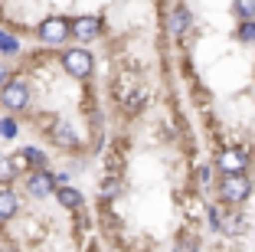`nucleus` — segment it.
I'll use <instances>...</instances> for the list:
<instances>
[{
	"instance_id": "a211bd4d",
	"label": "nucleus",
	"mask_w": 255,
	"mask_h": 252,
	"mask_svg": "<svg viewBox=\"0 0 255 252\" xmlns=\"http://www.w3.org/2000/svg\"><path fill=\"white\" fill-rule=\"evenodd\" d=\"M0 52H3V56H13V52H20V43H16V36H3L0 39Z\"/></svg>"
},
{
	"instance_id": "6ab92c4d",
	"label": "nucleus",
	"mask_w": 255,
	"mask_h": 252,
	"mask_svg": "<svg viewBox=\"0 0 255 252\" xmlns=\"http://www.w3.org/2000/svg\"><path fill=\"white\" fill-rule=\"evenodd\" d=\"M196 249H200V239H183V246L177 252H196Z\"/></svg>"
},
{
	"instance_id": "aec40b11",
	"label": "nucleus",
	"mask_w": 255,
	"mask_h": 252,
	"mask_svg": "<svg viewBox=\"0 0 255 252\" xmlns=\"http://www.w3.org/2000/svg\"><path fill=\"white\" fill-rule=\"evenodd\" d=\"M7 79H10V69H7V62L0 59V85H3V82H7Z\"/></svg>"
},
{
	"instance_id": "423d86ee",
	"label": "nucleus",
	"mask_w": 255,
	"mask_h": 252,
	"mask_svg": "<svg viewBox=\"0 0 255 252\" xmlns=\"http://www.w3.org/2000/svg\"><path fill=\"white\" fill-rule=\"evenodd\" d=\"M98 33H102V20L92 13H82V16H75V20H69V36L79 39V43H92Z\"/></svg>"
},
{
	"instance_id": "2eb2a0df",
	"label": "nucleus",
	"mask_w": 255,
	"mask_h": 252,
	"mask_svg": "<svg viewBox=\"0 0 255 252\" xmlns=\"http://www.w3.org/2000/svg\"><path fill=\"white\" fill-rule=\"evenodd\" d=\"M236 13L239 20H255V0H236Z\"/></svg>"
},
{
	"instance_id": "6e6552de",
	"label": "nucleus",
	"mask_w": 255,
	"mask_h": 252,
	"mask_svg": "<svg viewBox=\"0 0 255 252\" xmlns=\"http://www.w3.org/2000/svg\"><path fill=\"white\" fill-rule=\"evenodd\" d=\"M16 210H20V200H16L13 187H10V184H0V223L13 220Z\"/></svg>"
},
{
	"instance_id": "412c9836",
	"label": "nucleus",
	"mask_w": 255,
	"mask_h": 252,
	"mask_svg": "<svg viewBox=\"0 0 255 252\" xmlns=\"http://www.w3.org/2000/svg\"><path fill=\"white\" fill-rule=\"evenodd\" d=\"M3 36H7V30H3V26H0V39H3Z\"/></svg>"
},
{
	"instance_id": "f3484780",
	"label": "nucleus",
	"mask_w": 255,
	"mask_h": 252,
	"mask_svg": "<svg viewBox=\"0 0 255 252\" xmlns=\"http://www.w3.org/2000/svg\"><path fill=\"white\" fill-rule=\"evenodd\" d=\"M13 177H16V171L10 164V157H0V184H10Z\"/></svg>"
},
{
	"instance_id": "0eeeda50",
	"label": "nucleus",
	"mask_w": 255,
	"mask_h": 252,
	"mask_svg": "<svg viewBox=\"0 0 255 252\" xmlns=\"http://www.w3.org/2000/svg\"><path fill=\"white\" fill-rule=\"evenodd\" d=\"M53 190H56V177L46 171V167H39V171H30V174H26V193H30V197L43 200V197H49Z\"/></svg>"
},
{
	"instance_id": "9b49d317",
	"label": "nucleus",
	"mask_w": 255,
	"mask_h": 252,
	"mask_svg": "<svg viewBox=\"0 0 255 252\" xmlns=\"http://www.w3.org/2000/svg\"><path fill=\"white\" fill-rule=\"evenodd\" d=\"M53 141L59 144V148H75V144H79V138H75V131L69 125H62V121H59V125L53 128Z\"/></svg>"
},
{
	"instance_id": "20e7f679",
	"label": "nucleus",
	"mask_w": 255,
	"mask_h": 252,
	"mask_svg": "<svg viewBox=\"0 0 255 252\" xmlns=\"http://www.w3.org/2000/svg\"><path fill=\"white\" fill-rule=\"evenodd\" d=\"M36 39L46 46H62L69 39V20L66 16H46L36 26Z\"/></svg>"
},
{
	"instance_id": "1a4fd4ad",
	"label": "nucleus",
	"mask_w": 255,
	"mask_h": 252,
	"mask_svg": "<svg viewBox=\"0 0 255 252\" xmlns=\"http://www.w3.org/2000/svg\"><path fill=\"white\" fill-rule=\"evenodd\" d=\"M53 193H56V200H59L66 210H82V193L75 190V187H69V184H59Z\"/></svg>"
},
{
	"instance_id": "4468645a",
	"label": "nucleus",
	"mask_w": 255,
	"mask_h": 252,
	"mask_svg": "<svg viewBox=\"0 0 255 252\" xmlns=\"http://www.w3.org/2000/svg\"><path fill=\"white\" fill-rule=\"evenodd\" d=\"M236 36H239L242 43H255V20H242L239 30H236Z\"/></svg>"
},
{
	"instance_id": "7ed1b4c3",
	"label": "nucleus",
	"mask_w": 255,
	"mask_h": 252,
	"mask_svg": "<svg viewBox=\"0 0 255 252\" xmlns=\"http://www.w3.org/2000/svg\"><path fill=\"white\" fill-rule=\"evenodd\" d=\"M252 193V184H249L246 174H223L219 177V197H223V203H242Z\"/></svg>"
},
{
	"instance_id": "39448f33",
	"label": "nucleus",
	"mask_w": 255,
	"mask_h": 252,
	"mask_svg": "<svg viewBox=\"0 0 255 252\" xmlns=\"http://www.w3.org/2000/svg\"><path fill=\"white\" fill-rule=\"evenodd\" d=\"M216 167H219V174H246L249 151L246 148H223L216 154Z\"/></svg>"
},
{
	"instance_id": "9d476101",
	"label": "nucleus",
	"mask_w": 255,
	"mask_h": 252,
	"mask_svg": "<svg viewBox=\"0 0 255 252\" xmlns=\"http://www.w3.org/2000/svg\"><path fill=\"white\" fill-rule=\"evenodd\" d=\"M187 26H190V10L187 7H173L170 20H167V30H170L173 36H183V33H187Z\"/></svg>"
},
{
	"instance_id": "f03ea898",
	"label": "nucleus",
	"mask_w": 255,
	"mask_h": 252,
	"mask_svg": "<svg viewBox=\"0 0 255 252\" xmlns=\"http://www.w3.org/2000/svg\"><path fill=\"white\" fill-rule=\"evenodd\" d=\"M0 105L7 111H23L30 105V85L26 79H7L0 85Z\"/></svg>"
},
{
	"instance_id": "4be33fe9",
	"label": "nucleus",
	"mask_w": 255,
	"mask_h": 252,
	"mask_svg": "<svg viewBox=\"0 0 255 252\" xmlns=\"http://www.w3.org/2000/svg\"><path fill=\"white\" fill-rule=\"evenodd\" d=\"M3 252H13V249H3Z\"/></svg>"
},
{
	"instance_id": "f8f14e48",
	"label": "nucleus",
	"mask_w": 255,
	"mask_h": 252,
	"mask_svg": "<svg viewBox=\"0 0 255 252\" xmlns=\"http://www.w3.org/2000/svg\"><path fill=\"white\" fill-rule=\"evenodd\" d=\"M16 131H20V125H16L10 115H7V118H0V141H13Z\"/></svg>"
},
{
	"instance_id": "ddd939ff",
	"label": "nucleus",
	"mask_w": 255,
	"mask_h": 252,
	"mask_svg": "<svg viewBox=\"0 0 255 252\" xmlns=\"http://www.w3.org/2000/svg\"><path fill=\"white\" fill-rule=\"evenodd\" d=\"M219 230L239 233V230H242V213H226V220H219Z\"/></svg>"
},
{
	"instance_id": "dca6fc26",
	"label": "nucleus",
	"mask_w": 255,
	"mask_h": 252,
	"mask_svg": "<svg viewBox=\"0 0 255 252\" xmlns=\"http://www.w3.org/2000/svg\"><path fill=\"white\" fill-rule=\"evenodd\" d=\"M118 190H121V180L108 177L105 184H102V200H112V197H118Z\"/></svg>"
},
{
	"instance_id": "f257e3e1",
	"label": "nucleus",
	"mask_w": 255,
	"mask_h": 252,
	"mask_svg": "<svg viewBox=\"0 0 255 252\" xmlns=\"http://www.w3.org/2000/svg\"><path fill=\"white\" fill-rule=\"evenodd\" d=\"M59 62H62V69H66L72 79H89L92 69H95V59H92V52H89V49H82V46H72V49H66V52L59 56Z\"/></svg>"
}]
</instances>
